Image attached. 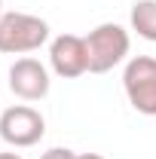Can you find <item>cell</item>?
<instances>
[{
    "label": "cell",
    "mask_w": 156,
    "mask_h": 159,
    "mask_svg": "<svg viewBox=\"0 0 156 159\" xmlns=\"http://www.w3.org/2000/svg\"><path fill=\"white\" fill-rule=\"evenodd\" d=\"M129 31L117 21H104L86 34V49H89V74H107L129 55Z\"/></svg>",
    "instance_id": "obj_1"
},
{
    "label": "cell",
    "mask_w": 156,
    "mask_h": 159,
    "mask_svg": "<svg viewBox=\"0 0 156 159\" xmlns=\"http://www.w3.org/2000/svg\"><path fill=\"white\" fill-rule=\"evenodd\" d=\"M49 40V25L31 12H3L0 16V52L25 55Z\"/></svg>",
    "instance_id": "obj_2"
},
{
    "label": "cell",
    "mask_w": 156,
    "mask_h": 159,
    "mask_svg": "<svg viewBox=\"0 0 156 159\" xmlns=\"http://www.w3.org/2000/svg\"><path fill=\"white\" fill-rule=\"evenodd\" d=\"M122 89L129 104L144 116H156V58L135 55L122 70Z\"/></svg>",
    "instance_id": "obj_3"
},
{
    "label": "cell",
    "mask_w": 156,
    "mask_h": 159,
    "mask_svg": "<svg viewBox=\"0 0 156 159\" xmlns=\"http://www.w3.org/2000/svg\"><path fill=\"white\" fill-rule=\"evenodd\" d=\"M46 135V119L40 116V110L28 104L6 107L0 113V138L12 147H34Z\"/></svg>",
    "instance_id": "obj_4"
},
{
    "label": "cell",
    "mask_w": 156,
    "mask_h": 159,
    "mask_svg": "<svg viewBox=\"0 0 156 159\" xmlns=\"http://www.w3.org/2000/svg\"><path fill=\"white\" fill-rule=\"evenodd\" d=\"M49 64L52 70L64 80H77L89 74V49H86V37L77 34H58L49 43Z\"/></svg>",
    "instance_id": "obj_5"
},
{
    "label": "cell",
    "mask_w": 156,
    "mask_h": 159,
    "mask_svg": "<svg viewBox=\"0 0 156 159\" xmlns=\"http://www.w3.org/2000/svg\"><path fill=\"white\" fill-rule=\"evenodd\" d=\"M9 89L21 101H40L49 95V70L37 58H19L9 67Z\"/></svg>",
    "instance_id": "obj_6"
},
{
    "label": "cell",
    "mask_w": 156,
    "mask_h": 159,
    "mask_svg": "<svg viewBox=\"0 0 156 159\" xmlns=\"http://www.w3.org/2000/svg\"><path fill=\"white\" fill-rule=\"evenodd\" d=\"M129 21H132V31L138 37L156 43V0H135Z\"/></svg>",
    "instance_id": "obj_7"
},
{
    "label": "cell",
    "mask_w": 156,
    "mask_h": 159,
    "mask_svg": "<svg viewBox=\"0 0 156 159\" xmlns=\"http://www.w3.org/2000/svg\"><path fill=\"white\" fill-rule=\"evenodd\" d=\"M40 159H77V153L67 150V147H52V150H46Z\"/></svg>",
    "instance_id": "obj_8"
},
{
    "label": "cell",
    "mask_w": 156,
    "mask_h": 159,
    "mask_svg": "<svg viewBox=\"0 0 156 159\" xmlns=\"http://www.w3.org/2000/svg\"><path fill=\"white\" fill-rule=\"evenodd\" d=\"M77 159H104L101 153H77Z\"/></svg>",
    "instance_id": "obj_9"
},
{
    "label": "cell",
    "mask_w": 156,
    "mask_h": 159,
    "mask_svg": "<svg viewBox=\"0 0 156 159\" xmlns=\"http://www.w3.org/2000/svg\"><path fill=\"white\" fill-rule=\"evenodd\" d=\"M0 159H21L19 153H0Z\"/></svg>",
    "instance_id": "obj_10"
},
{
    "label": "cell",
    "mask_w": 156,
    "mask_h": 159,
    "mask_svg": "<svg viewBox=\"0 0 156 159\" xmlns=\"http://www.w3.org/2000/svg\"><path fill=\"white\" fill-rule=\"evenodd\" d=\"M0 16H3V0H0Z\"/></svg>",
    "instance_id": "obj_11"
}]
</instances>
